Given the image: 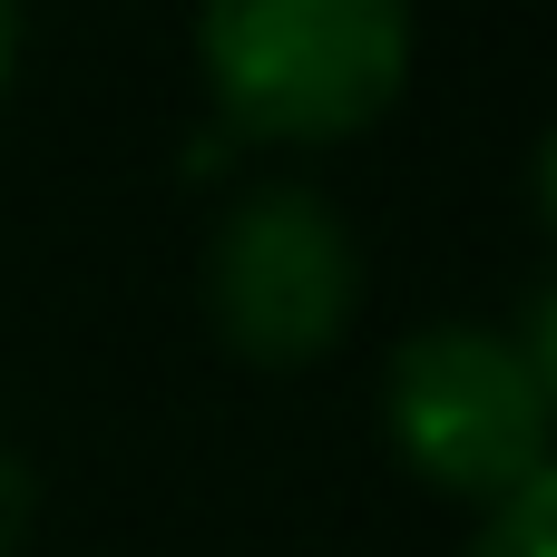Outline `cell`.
I'll list each match as a JSON object with an SVG mask.
<instances>
[{
    "label": "cell",
    "instance_id": "3957f363",
    "mask_svg": "<svg viewBox=\"0 0 557 557\" xmlns=\"http://www.w3.org/2000/svg\"><path fill=\"white\" fill-rule=\"evenodd\" d=\"M362 304V245L313 186H245L206 235V323L235 362L294 372L343 343Z\"/></svg>",
    "mask_w": 557,
    "mask_h": 557
},
{
    "label": "cell",
    "instance_id": "6da1fadb",
    "mask_svg": "<svg viewBox=\"0 0 557 557\" xmlns=\"http://www.w3.org/2000/svg\"><path fill=\"white\" fill-rule=\"evenodd\" d=\"M215 117L264 147L362 137L411 78V0H196Z\"/></svg>",
    "mask_w": 557,
    "mask_h": 557
},
{
    "label": "cell",
    "instance_id": "5b68a950",
    "mask_svg": "<svg viewBox=\"0 0 557 557\" xmlns=\"http://www.w3.org/2000/svg\"><path fill=\"white\" fill-rule=\"evenodd\" d=\"M10 69H20V0H0V88H10Z\"/></svg>",
    "mask_w": 557,
    "mask_h": 557
},
{
    "label": "cell",
    "instance_id": "277c9868",
    "mask_svg": "<svg viewBox=\"0 0 557 557\" xmlns=\"http://www.w3.org/2000/svg\"><path fill=\"white\" fill-rule=\"evenodd\" d=\"M548 539H557V480H529V490H509L490 509V529L470 539V557H548Z\"/></svg>",
    "mask_w": 557,
    "mask_h": 557
},
{
    "label": "cell",
    "instance_id": "7a4b0ae2",
    "mask_svg": "<svg viewBox=\"0 0 557 557\" xmlns=\"http://www.w3.org/2000/svg\"><path fill=\"white\" fill-rule=\"evenodd\" d=\"M382 421L392 450L450 499L499 509L548 480V372H529V352L490 323H421L382 362Z\"/></svg>",
    "mask_w": 557,
    "mask_h": 557
}]
</instances>
